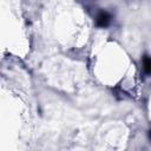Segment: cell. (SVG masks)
Returning a JSON list of instances; mask_svg holds the SVG:
<instances>
[{"label": "cell", "mask_w": 151, "mask_h": 151, "mask_svg": "<svg viewBox=\"0 0 151 151\" xmlns=\"http://www.w3.org/2000/svg\"><path fill=\"white\" fill-rule=\"evenodd\" d=\"M110 21H111V15L107 12H100L97 15V18H96L97 26H99V27H106V26H109Z\"/></svg>", "instance_id": "6da1fadb"}, {"label": "cell", "mask_w": 151, "mask_h": 151, "mask_svg": "<svg viewBox=\"0 0 151 151\" xmlns=\"http://www.w3.org/2000/svg\"><path fill=\"white\" fill-rule=\"evenodd\" d=\"M149 137H150V139H151V130L149 131Z\"/></svg>", "instance_id": "3957f363"}, {"label": "cell", "mask_w": 151, "mask_h": 151, "mask_svg": "<svg viewBox=\"0 0 151 151\" xmlns=\"http://www.w3.org/2000/svg\"><path fill=\"white\" fill-rule=\"evenodd\" d=\"M143 68H144L145 73L151 74V57L144 55V58H143Z\"/></svg>", "instance_id": "7a4b0ae2"}]
</instances>
